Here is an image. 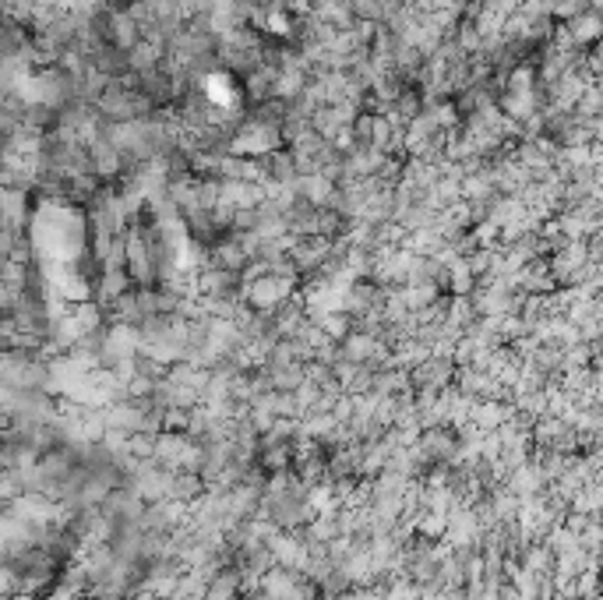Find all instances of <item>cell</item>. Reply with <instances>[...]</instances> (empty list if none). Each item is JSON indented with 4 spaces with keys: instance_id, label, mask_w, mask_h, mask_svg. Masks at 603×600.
Listing matches in <instances>:
<instances>
[{
    "instance_id": "cell-2",
    "label": "cell",
    "mask_w": 603,
    "mask_h": 600,
    "mask_svg": "<svg viewBox=\"0 0 603 600\" xmlns=\"http://www.w3.org/2000/svg\"><path fill=\"white\" fill-rule=\"evenodd\" d=\"M152 452H156V435H145V431H134V435H127V456L131 459H152Z\"/></svg>"
},
{
    "instance_id": "cell-1",
    "label": "cell",
    "mask_w": 603,
    "mask_h": 600,
    "mask_svg": "<svg viewBox=\"0 0 603 600\" xmlns=\"http://www.w3.org/2000/svg\"><path fill=\"white\" fill-rule=\"evenodd\" d=\"M561 25H565L568 39H572V46L579 53L600 43V15H596L593 8L582 11V15H575V18H568V22H561Z\"/></svg>"
}]
</instances>
